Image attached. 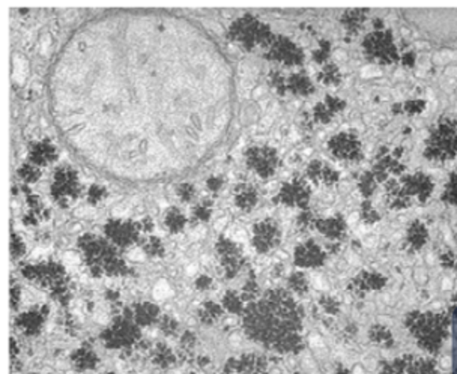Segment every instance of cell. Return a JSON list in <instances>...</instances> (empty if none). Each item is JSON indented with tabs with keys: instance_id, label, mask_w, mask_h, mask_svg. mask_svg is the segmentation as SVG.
I'll use <instances>...</instances> for the list:
<instances>
[{
	"instance_id": "1",
	"label": "cell",
	"mask_w": 457,
	"mask_h": 374,
	"mask_svg": "<svg viewBox=\"0 0 457 374\" xmlns=\"http://www.w3.org/2000/svg\"><path fill=\"white\" fill-rule=\"evenodd\" d=\"M30 156H32V161H33V162L47 164V162H50V161L54 159L56 150H54V147H53L50 143L44 141V143H38V144L32 149Z\"/></svg>"
},
{
	"instance_id": "2",
	"label": "cell",
	"mask_w": 457,
	"mask_h": 374,
	"mask_svg": "<svg viewBox=\"0 0 457 374\" xmlns=\"http://www.w3.org/2000/svg\"><path fill=\"white\" fill-rule=\"evenodd\" d=\"M20 173H21V177H23L24 180H27V182H33V180H36V179H38V176H39L38 168H33V167H23Z\"/></svg>"
}]
</instances>
